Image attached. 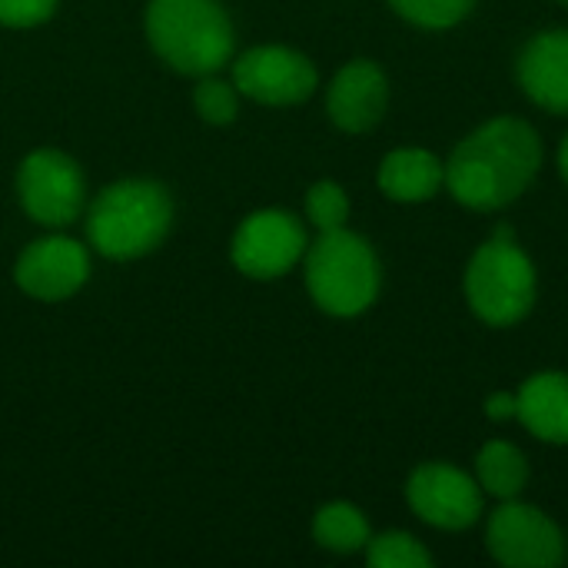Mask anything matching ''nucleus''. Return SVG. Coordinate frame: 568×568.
I'll use <instances>...</instances> for the list:
<instances>
[{"label": "nucleus", "instance_id": "f257e3e1", "mask_svg": "<svg viewBox=\"0 0 568 568\" xmlns=\"http://www.w3.org/2000/svg\"><path fill=\"white\" fill-rule=\"evenodd\" d=\"M539 160L542 146L536 130L523 120L499 116L456 146L446 166V183L459 203L473 210H499L532 183Z\"/></svg>", "mask_w": 568, "mask_h": 568}, {"label": "nucleus", "instance_id": "f03ea898", "mask_svg": "<svg viewBox=\"0 0 568 568\" xmlns=\"http://www.w3.org/2000/svg\"><path fill=\"white\" fill-rule=\"evenodd\" d=\"M146 37L180 73L210 77L233 57V23L216 0H150Z\"/></svg>", "mask_w": 568, "mask_h": 568}, {"label": "nucleus", "instance_id": "7ed1b4c3", "mask_svg": "<svg viewBox=\"0 0 568 568\" xmlns=\"http://www.w3.org/2000/svg\"><path fill=\"white\" fill-rule=\"evenodd\" d=\"M173 223L170 193L150 180H123L106 186L90 213L87 236L110 260H136L156 250Z\"/></svg>", "mask_w": 568, "mask_h": 568}, {"label": "nucleus", "instance_id": "20e7f679", "mask_svg": "<svg viewBox=\"0 0 568 568\" xmlns=\"http://www.w3.org/2000/svg\"><path fill=\"white\" fill-rule=\"evenodd\" d=\"M306 286L320 310L333 316H356L379 293L376 253L356 233H323L306 256Z\"/></svg>", "mask_w": 568, "mask_h": 568}, {"label": "nucleus", "instance_id": "39448f33", "mask_svg": "<svg viewBox=\"0 0 568 568\" xmlns=\"http://www.w3.org/2000/svg\"><path fill=\"white\" fill-rule=\"evenodd\" d=\"M466 293L473 310L493 323L509 326L523 320L536 300V270L529 256L513 243V230L503 226L469 263Z\"/></svg>", "mask_w": 568, "mask_h": 568}, {"label": "nucleus", "instance_id": "423d86ee", "mask_svg": "<svg viewBox=\"0 0 568 568\" xmlns=\"http://www.w3.org/2000/svg\"><path fill=\"white\" fill-rule=\"evenodd\" d=\"M20 206L40 226H70L83 210L80 166L57 150H33L17 173Z\"/></svg>", "mask_w": 568, "mask_h": 568}, {"label": "nucleus", "instance_id": "0eeeda50", "mask_svg": "<svg viewBox=\"0 0 568 568\" xmlns=\"http://www.w3.org/2000/svg\"><path fill=\"white\" fill-rule=\"evenodd\" d=\"M306 253V233L296 216L283 210H260L246 216L233 236V263L243 276L276 280Z\"/></svg>", "mask_w": 568, "mask_h": 568}, {"label": "nucleus", "instance_id": "6e6552de", "mask_svg": "<svg viewBox=\"0 0 568 568\" xmlns=\"http://www.w3.org/2000/svg\"><path fill=\"white\" fill-rule=\"evenodd\" d=\"M233 80H236L240 93H246L250 100L270 103V106L300 103L316 90L313 63L303 53L290 50V47L246 50L233 63Z\"/></svg>", "mask_w": 568, "mask_h": 568}, {"label": "nucleus", "instance_id": "1a4fd4ad", "mask_svg": "<svg viewBox=\"0 0 568 568\" xmlns=\"http://www.w3.org/2000/svg\"><path fill=\"white\" fill-rule=\"evenodd\" d=\"M489 552L503 566L552 568L566 559V542L539 509L509 503L489 523Z\"/></svg>", "mask_w": 568, "mask_h": 568}, {"label": "nucleus", "instance_id": "9d476101", "mask_svg": "<svg viewBox=\"0 0 568 568\" xmlns=\"http://www.w3.org/2000/svg\"><path fill=\"white\" fill-rule=\"evenodd\" d=\"M17 286L33 300H67L90 276L87 250L70 236H47L30 243L17 260Z\"/></svg>", "mask_w": 568, "mask_h": 568}, {"label": "nucleus", "instance_id": "9b49d317", "mask_svg": "<svg viewBox=\"0 0 568 568\" xmlns=\"http://www.w3.org/2000/svg\"><path fill=\"white\" fill-rule=\"evenodd\" d=\"M409 506L439 529H466L483 513V493L479 486L443 463L419 466L409 479Z\"/></svg>", "mask_w": 568, "mask_h": 568}, {"label": "nucleus", "instance_id": "f8f14e48", "mask_svg": "<svg viewBox=\"0 0 568 568\" xmlns=\"http://www.w3.org/2000/svg\"><path fill=\"white\" fill-rule=\"evenodd\" d=\"M329 116L339 130L363 133L379 123L386 110V77L376 63L369 60H353L346 63L326 97Z\"/></svg>", "mask_w": 568, "mask_h": 568}, {"label": "nucleus", "instance_id": "ddd939ff", "mask_svg": "<svg viewBox=\"0 0 568 568\" xmlns=\"http://www.w3.org/2000/svg\"><path fill=\"white\" fill-rule=\"evenodd\" d=\"M519 80L539 106L568 113V30L539 33L523 50Z\"/></svg>", "mask_w": 568, "mask_h": 568}, {"label": "nucleus", "instance_id": "4468645a", "mask_svg": "<svg viewBox=\"0 0 568 568\" xmlns=\"http://www.w3.org/2000/svg\"><path fill=\"white\" fill-rule=\"evenodd\" d=\"M516 416L529 426L532 436L546 443H568V376L542 373L532 376L516 396Z\"/></svg>", "mask_w": 568, "mask_h": 568}, {"label": "nucleus", "instance_id": "2eb2a0df", "mask_svg": "<svg viewBox=\"0 0 568 568\" xmlns=\"http://www.w3.org/2000/svg\"><path fill=\"white\" fill-rule=\"evenodd\" d=\"M443 176H446V170L426 150H396L379 166V186L386 190V196H393L399 203L429 200L439 190Z\"/></svg>", "mask_w": 568, "mask_h": 568}, {"label": "nucleus", "instance_id": "dca6fc26", "mask_svg": "<svg viewBox=\"0 0 568 568\" xmlns=\"http://www.w3.org/2000/svg\"><path fill=\"white\" fill-rule=\"evenodd\" d=\"M476 469H479L483 489L493 493V496H499V499H513L526 486V459L509 443H489L479 453Z\"/></svg>", "mask_w": 568, "mask_h": 568}, {"label": "nucleus", "instance_id": "f3484780", "mask_svg": "<svg viewBox=\"0 0 568 568\" xmlns=\"http://www.w3.org/2000/svg\"><path fill=\"white\" fill-rule=\"evenodd\" d=\"M313 536L323 549H333V552H356L369 542V526L363 519L359 509L346 506V503H333V506H323L316 513V523H313Z\"/></svg>", "mask_w": 568, "mask_h": 568}, {"label": "nucleus", "instance_id": "a211bd4d", "mask_svg": "<svg viewBox=\"0 0 568 568\" xmlns=\"http://www.w3.org/2000/svg\"><path fill=\"white\" fill-rule=\"evenodd\" d=\"M369 566L373 568H429V552L406 532H386L373 542H366Z\"/></svg>", "mask_w": 568, "mask_h": 568}, {"label": "nucleus", "instance_id": "6ab92c4d", "mask_svg": "<svg viewBox=\"0 0 568 568\" xmlns=\"http://www.w3.org/2000/svg\"><path fill=\"white\" fill-rule=\"evenodd\" d=\"M306 213L320 233H333L346 226L349 216V200L336 183H316L306 196Z\"/></svg>", "mask_w": 568, "mask_h": 568}, {"label": "nucleus", "instance_id": "aec40b11", "mask_svg": "<svg viewBox=\"0 0 568 568\" xmlns=\"http://www.w3.org/2000/svg\"><path fill=\"white\" fill-rule=\"evenodd\" d=\"M389 3L419 27H453L473 10V0H389Z\"/></svg>", "mask_w": 568, "mask_h": 568}, {"label": "nucleus", "instance_id": "412c9836", "mask_svg": "<svg viewBox=\"0 0 568 568\" xmlns=\"http://www.w3.org/2000/svg\"><path fill=\"white\" fill-rule=\"evenodd\" d=\"M193 103H196V113L213 126L230 123L236 116V106H240L236 90L223 80H203L193 93Z\"/></svg>", "mask_w": 568, "mask_h": 568}, {"label": "nucleus", "instance_id": "4be33fe9", "mask_svg": "<svg viewBox=\"0 0 568 568\" xmlns=\"http://www.w3.org/2000/svg\"><path fill=\"white\" fill-rule=\"evenodd\" d=\"M57 0H0V23L3 27H37L50 20Z\"/></svg>", "mask_w": 568, "mask_h": 568}, {"label": "nucleus", "instance_id": "5701e85b", "mask_svg": "<svg viewBox=\"0 0 568 568\" xmlns=\"http://www.w3.org/2000/svg\"><path fill=\"white\" fill-rule=\"evenodd\" d=\"M516 409H519V399H516V396H509V393H499V396H493V399L486 403V413H489L493 419L516 416Z\"/></svg>", "mask_w": 568, "mask_h": 568}, {"label": "nucleus", "instance_id": "b1692460", "mask_svg": "<svg viewBox=\"0 0 568 568\" xmlns=\"http://www.w3.org/2000/svg\"><path fill=\"white\" fill-rule=\"evenodd\" d=\"M559 163H562V176L568 180V136L566 143H562V153H559Z\"/></svg>", "mask_w": 568, "mask_h": 568}, {"label": "nucleus", "instance_id": "393cba45", "mask_svg": "<svg viewBox=\"0 0 568 568\" xmlns=\"http://www.w3.org/2000/svg\"><path fill=\"white\" fill-rule=\"evenodd\" d=\"M566 3H568V0H566Z\"/></svg>", "mask_w": 568, "mask_h": 568}]
</instances>
